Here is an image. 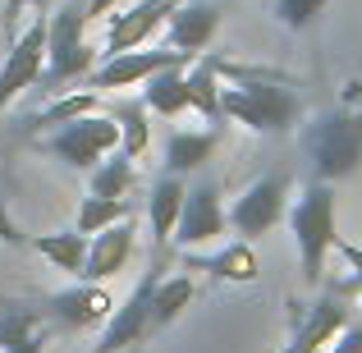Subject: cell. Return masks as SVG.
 I'll return each instance as SVG.
<instances>
[{
	"mask_svg": "<svg viewBox=\"0 0 362 353\" xmlns=\"http://www.w3.org/2000/svg\"><path fill=\"white\" fill-rule=\"evenodd\" d=\"M160 271H165V253L151 257L147 275L133 284V294L110 312V321L101 326V340L92 345V353H129V349H142V340L151 335V294L160 284Z\"/></svg>",
	"mask_w": 362,
	"mask_h": 353,
	"instance_id": "6",
	"label": "cell"
},
{
	"mask_svg": "<svg viewBox=\"0 0 362 353\" xmlns=\"http://www.w3.org/2000/svg\"><path fill=\"white\" fill-rule=\"evenodd\" d=\"M188 110H197L202 120L221 124L225 110H221V74H216L211 55H202V60L188 69Z\"/></svg>",
	"mask_w": 362,
	"mask_h": 353,
	"instance_id": "23",
	"label": "cell"
},
{
	"mask_svg": "<svg viewBox=\"0 0 362 353\" xmlns=\"http://www.w3.org/2000/svg\"><path fill=\"white\" fill-rule=\"evenodd\" d=\"M88 28V0H64L60 14L46 18V69H42V88L60 92L64 83H78L97 69V51L83 37Z\"/></svg>",
	"mask_w": 362,
	"mask_h": 353,
	"instance_id": "3",
	"label": "cell"
},
{
	"mask_svg": "<svg viewBox=\"0 0 362 353\" xmlns=\"http://www.w3.org/2000/svg\"><path fill=\"white\" fill-rule=\"evenodd\" d=\"M225 207H221V188L216 184H197L184 193V212H179V225H175V238L170 243H179V253H188V248L206 243V238L225 234Z\"/></svg>",
	"mask_w": 362,
	"mask_h": 353,
	"instance_id": "10",
	"label": "cell"
},
{
	"mask_svg": "<svg viewBox=\"0 0 362 353\" xmlns=\"http://www.w3.org/2000/svg\"><path fill=\"white\" fill-rule=\"evenodd\" d=\"M46 340H51V335H46V330H37L33 340H23V345H14V349H5V353H46Z\"/></svg>",
	"mask_w": 362,
	"mask_h": 353,
	"instance_id": "33",
	"label": "cell"
},
{
	"mask_svg": "<svg viewBox=\"0 0 362 353\" xmlns=\"http://www.w3.org/2000/svg\"><path fill=\"white\" fill-rule=\"evenodd\" d=\"M129 353H138V349H129Z\"/></svg>",
	"mask_w": 362,
	"mask_h": 353,
	"instance_id": "37",
	"label": "cell"
},
{
	"mask_svg": "<svg viewBox=\"0 0 362 353\" xmlns=\"http://www.w3.org/2000/svg\"><path fill=\"white\" fill-rule=\"evenodd\" d=\"M42 330V312L33 303H0V349H14Z\"/></svg>",
	"mask_w": 362,
	"mask_h": 353,
	"instance_id": "27",
	"label": "cell"
},
{
	"mask_svg": "<svg viewBox=\"0 0 362 353\" xmlns=\"http://www.w3.org/2000/svg\"><path fill=\"white\" fill-rule=\"evenodd\" d=\"M124 0H88V23L92 18H101V14H110V9H119Z\"/></svg>",
	"mask_w": 362,
	"mask_h": 353,
	"instance_id": "34",
	"label": "cell"
},
{
	"mask_svg": "<svg viewBox=\"0 0 362 353\" xmlns=\"http://www.w3.org/2000/svg\"><path fill=\"white\" fill-rule=\"evenodd\" d=\"M330 353H362V321H349V326L330 340Z\"/></svg>",
	"mask_w": 362,
	"mask_h": 353,
	"instance_id": "31",
	"label": "cell"
},
{
	"mask_svg": "<svg viewBox=\"0 0 362 353\" xmlns=\"http://www.w3.org/2000/svg\"><path fill=\"white\" fill-rule=\"evenodd\" d=\"M42 69H46V18L37 14L5 51V69H0V115H5V106L23 88H37V83H42Z\"/></svg>",
	"mask_w": 362,
	"mask_h": 353,
	"instance_id": "9",
	"label": "cell"
},
{
	"mask_svg": "<svg viewBox=\"0 0 362 353\" xmlns=\"http://www.w3.org/2000/svg\"><path fill=\"white\" fill-rule=\"evenodd\" d=\"M284 353H308V349H284Z\"/></svg>",
	"mask_w": 362,
	"mask_h": 353,
	"instance_id": "36",
	"label": "cell"
},
{
	"mask_svg": "<svg viewBox=\"0 0 362 353\" xmlns=\"http://www.w3.org/2000/svg\"><path fill=\"white\" fill-rule=\"evenodd\" d=\"M37 312H42V321H51V326H60V330H92V326H106L110 321L115 299H110L101 284L78 280L74 289L46 294V299L37 303Z\"/></svg>",
	"mask_w": 362,
	"mask_h": 353,
	"instance_id": "8",
	"label": "cell"
},
{
	"mask_svg": "<svg viewBox=\"0 0 362 353\" xmlns=\"http://www.w3.org/2000/svg\"><path fill=\"white\" fill-rule=\"evenodd\" d=\"M106 115L119 124V151L124 156H147V147H151V124H147V106H142V97L138 101H124L115 97L106 106Z\"/></svg>",
	"mask_w": 362,
	"mask_h": 353,
	"instance_id": "21",
	"label": "cell"
},
{
	"mask_svg": "<svg viewBox=\"0 0 362 353\" xmlns=\"http://www.w3.org/2000/svg\"><path fill=\"white\" fill-rule=\"evenodd\" d=\"M0 243H9V248H28V243H33V238H28V234L14 225V216H9V207H5V197H0Z\"/></svg>",
	"mask_w": 362,
	"mask_h": 353,
	"instance_id": "30",
	"label": "cell"
},
{
	"mask_svg": "<svg viewBox=\"0 0 362 353\" xmlns=\"http://www.w3.org/2000/svg\"><path fill=\"white\" fill-rule=\"evenodd\" d=\"M28 248H37V253H42L46 262L55 266V271H69V275H78V271H83V262H88V238H83L78 230L37 234Z\"/></svg>",
	"mask_w": 362,
	"mask_h": 353,
	"instance_id": "24",
	"label": "cell"
},
{
	"mask_svg": "<svg viewBox=\"0 0 362 353\" xmlns=\"http://www.w3.org/2000/svg\"><path fill=\"white\" fill-rule=\"evenodd\" d=\"M216 28H221V5L216 0H179L175 14L165 18V33H170V51H184V55H202L211 46Z\"/></svg>",
	"mask_w": 362,
	"mask_h": 353,
	"instance_id": "14",
	"label": "cell"
},
{
	"mask_svg": "<svg viewBox=\"0 0 362 353\" xmlns=\"http://www.w3.org/2000/svg\"><path fill=\"white\" fill-rule=\"evenodd\" d=\"M193 55L184 51H124L110 55L101 69L88 74V88L92 92H115V88H133V83H147L156 69H170V64H188Z\"/></svg>",
	"mask_w": 362,
	"mask_h": 353,
	"instance_id": "11",
	"label": "cell"
},
{
	"mask_svg": "<svg viewBox=\"0 0 362 353\" xmlns=\"http://www.w3.org/2000/svg\"><path fill=\"white\" fill-rule=\"evenodd\" d=\"M175 5L179 0H138L124 14H115L106 28V55H124V51H138L142 42H151L165 28V18L175 14Z\"/></svg>",
	"mask_w": 362,
	"mask_h": 353,
	"instance_id": "13",
	"label": "cell"
},
{
	"mask_svg": "<svg viewBox=\"0 0 362 353\" xmlns=\"http://www.w3.org/2000/svg\"><path fill=\"white\" fill-rule=\"evenodd\" d=\"M37 147H42L46 156L74 166V170H97L101 161L119 147V124L110 115H83L74 124H60V129L46 133V138H37Z\"/></svg>",
	"mask_w": 362,
	"mask_h": 353,
	"instance_id": "5",
	"label": "cell"
},
{
	"mask_svg": "<svg viewBox=\"0 0 362 353\" xmlns=\"http://www.w3.org/2000/svg\"><path fill=\"white\" fill-rule=\"evenodd\" d=\"M321 9H326V0H275V18H280L289 33H303V28H312Z\"/></svg>",
	"mask_w": 362,
	"mask_h": 353,
	"instance_id": "28",
	"label": "cell"
},
{
	"mask_svg": "<svg viewBox=\"0 0 362 353\" xmlns=\"http://www.w3.org/2000/svg\"><path fill=\"white\" fill-rule=\"evenodd\" d=\"M184 175H160L151 184V197H147V216H151V243L156 253H165L170 238H175V225H179V212H184Z\"/></svg>",
	"mask_w": 362,
	"mask_h": 353,
	"instance_id": "16",
	"label": "cell"
},
{
	"mask_svg": "<svg viewBox=\"0 0 362 353\" xmlns=\"http://www.w3.org/2000/svg\"><path fill=\"white\" fill-rule=\"evenodd\" d=\"M293 340H289V349H308V353H321L330 345V340L339 335V330L349 326V303H344V294L339 289H330V294H321L317 303H312L308 312H298V303H293Z\"/></svg>",
	"mask_w": 362,
	"mask_h": 353,
	"instance_id": "12",
	"label": "cell"
},
{
	"mask_svg": "<svg viewBox=\"0 0 362 353\" xmlns=\"http://www.w3.org/2000/svg\"><path fill=\"white\" fill-rule=\"evenodd\" d=\"M221 147V129H202V133H170L165 142V170L170 175H193Z\"/></svg>",
	"mask_w": 362,
	"mask_h": 353,
	"instance_id": "19",
	"label": "cell"
},
{
	"mask_svg": "<svg viewBox=\"0 0 362 353\" xmlns=\"http://www.w3.org/2000/svg\"><path fill=\"white\" fill-rule=\"evenodd\" d=\"M216 74L230 79V88H221V110L225 120L243 124L252 133H289L303 120V101L289 88V79L275 69H247L225 55H211Z\"/></svg>",
	"mask_w": 362,
	"mask_h": 353,
	"instance_id": "1",
	"label": "cell"
},
{
	"mask_svg": "<svg viewBox=\"0 0 362 353\" xmlns=\"http://www.w3.org/2000/svg\"><path fill=\"white\" fill-rule=\"evenodd\" d=\"M88 193L92 197H124L133 188V156H124V151L115 147V156L101 161L97 170H88Z\"/></svg>",
	"mask_w": 362,
	"mask_h": 353,
	"instance_id": "25",
	"label": "cell"
},
{
	"mask_svg": "<svg viewBox=\"0 0 362 353\" xmlns=\"http://www.w3.org/2000/svg\"><path fill=\"white\" fill-rule=\"evenodd\" d=\"M284 207H289V175H262L257 184H247L243 188V197L230 207V230L239 234V238H262V234H271L275 225H280V216H284Z\"/></svg>",
	"mask_w": 362,
	"mask_h": 353,
	"instance_id": "7",
	"label": "cell"
},
{
	"mask_svg": "<svg viewBox=\"0 0 362 353\" xmlns=\"http://www.w3.org/2000/svg\"><path fill=\"white\" fill-rule=\"evenodd\" d=\"M184 271H206V275H216V280H225V284H252L257 275H262V266H257L252 243L239 238V243H230L216 257H188L184 253Z\"/></svg>",
	"mask_w": 362,
	"mask_h": 353,
	"instance_id": "17",
	"label": "cell"
},
{
	"mask_svg": "<svg viewBox=\"0 0 362 353\" xmlns=\"http://www.w3.org/2000/svg\"><path fill=\"white\" fill-rule=\"evenodd\" d=\"M142 106L156 110V115L175 120L188 110V64H170V69H156L142 88Z\"/></svg>",
	"mask_w": 362,
	"mask_h": 353,
	"instance_id": "18",
	"label": "cell"
},
{
	"mask_svg": "<svg viewBox=\"0 0 362 353\" xmlns=\"http://www.w3.org/2000/svg\"><path fill=\"white\" fill-rule=\"evenodd\" d=\"M129 212H133L129 197H92V193H88V197L78 202V225H74V230H78L83 238H92V234L106 230V225L124 221Z\"/></svg>",
	"mask_w": 362,
	"mask_h": 353,
	"instance_id": "26",
	"label": "cell"
},
{
	"mask_svg": "<svg viewBox=\"0 0 362 353\" xmlns=\"http://www.w3.org/2000/svg\"><path fill=\"white\" fill-rule=\"evenodd\" d=\"M289 230H293V243H298V262H303V280L308 284H321L326 275V253L335 248V188L312 179L303 188V197L293 202L289 212Z\"/></svg>",
	"mask_w": 362,
	"mask_h": 353,
	"instance_id": "4",
	"label": "cell"
},
{
	"mask_svg": "<svg viewBox=\"0 0 362 353\" xmlns=\"http://www.w3.org/2000/svg\"><path fill=\"white\" fill-rule=\"evenodd\" d=\"M193 299H197L193 275H160L156 294H151V335H156V330H165Z\"/></svg>",
	"mask_w": 362,
	"mask_h": 353,
	"instance_id": "22",
	"label": "cell"
},
{
	"mask_svg": "<svg viewBox=\"0 0 362 353\" xmlns=\"http://www.w3.org/2000/svg\"><path fill=\"white\" fill-rule=\"evenodd\" d=\"M303 151L312 161V175L321 184H339V179L362 170V110H326L303 129Z\"/></svg>",
	"mask_w": 362,
	"mask_h": 353,
	"instance_id": "2",
	"label": "cell"
},
{
	"mask_svg": "<svg viewBox=\"0 0 362 353\" xmlns=\"http://www.w3.org/2000/svg\"><path fill=\"white\" fill-rule=\"evenodd\" d=\"M354 106H362V83L349 79V83H344V110H354Z\"/></svg>",
	"mask_w": 362,
	"mask_h": 353,
	"instance_id": "35",
	"label": "cell"
},
{
	"mask_svg": "<svg viewBox=\"0 0 362 353\" xmlns=\"http://www.w3.org/2000/svg\"><path fill=\"white\" fill-rule=\"evenodd\" d=\"M133 221L124 216V221L115 225H106L101 234H92L88 238V262H83V271H78V280H92V284H101V280H110L115 271H124V262L133 257Z\"/></svg>",
	"mask_w": 362,
	"mask_h": 353,
	"instance_id": "15",
	"label": "cell"
},
{
	"mask_svg": "<svg viewBox=\"0 0 362 353\" xmlns=\"http://www.w3.org/2000/svg\"><path fill=\"white\" fill-rule=\"evenodd\" d=\"M335 248H339V257L349 262V280L339 284V294H362V248L358 243H349V238H335Z\"/></svg>",
	"mask_w": 362,
	"mask_h": 353,
	"instance_id": "29",
	"label": "cell"
},
{
	"mask_svg": "<svg viewBox=\"0 0 362 353\" xmlns=\"http://www.w3.org/2000/svg\"><path fill=\"white\" fill-rule=\"evenodd\" d=\"M101 110V92H69V97H55L46 110H37V115H28L23 120V129L28 133H55L60 124H74V120H83V115H97Z\"/></svg>",
	"mask_w": 362,
	"mask_h": 353,
	"instance_id": "20",
	"label": "cell"
},
{
	"mask_svg": "<svg viewBox=\"0 0 362 353\" xmlns=\"http://www.w3.org/2000/svg\"><path fill=\"white\" fill-rule=\"evenodd\" d=\"M28 5H37V9H46V5H51V0H5V37H9V42H14V23H18V14H23V9Z\"/></svg>",
	"mask_w": 362,
	"mask_h": 353,
	"instance_id": "32",
	"label": "cell"
}]
</instances>
